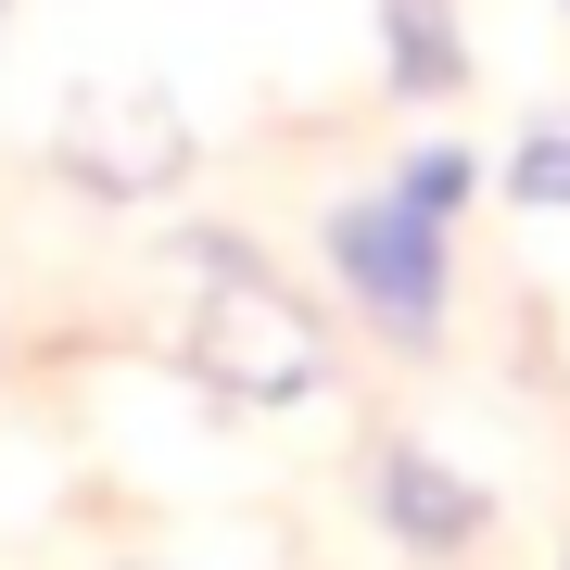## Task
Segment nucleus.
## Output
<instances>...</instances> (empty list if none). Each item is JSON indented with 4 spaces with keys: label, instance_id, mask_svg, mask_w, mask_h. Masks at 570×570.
<instances>
[{
    "label": "nucleus",
    "instance_id": "8",
    "mask_svg": "<svg viewBox=\"0 0 570 570\" xmlns=\"http://www.w3.org/2000/svg\"><path fill=\"white\" fill-rule=\"evenodd\" d=\"M127 570H178V558H127Z\"/></svg>",
    "mask_w": 570,
    "mask_h": 570
},
{
    "label": "nucleus",
    "instance_id": "4",
    "mask_svg": "<svg viewBox=\"0 0 570 570\" xmlns=\"http://www.w3.org/2000/svg\"><path fill=\"white\" fill-rule=\"evenodd\" d=\"M367 508H381V532L406 558H469L494 532V494L469 482L456 456H431V444H381L367 456Z\"/></svg>",
    "mask_w": 570,
    "mask_h": 570
},
{
    "label": "nucleus",
    "instance_id": "6",
    "mask_svg": "<svg viewBox=\"0 0 570 570\" xmlns=\"http://www.w3.org/2000/svg\"><path fill=\"white\" fill-rule=\"evenodd\" d=\"M508 204H532V216H570V102H546L508 140Z\"/></svg>",
    "mask_w": 570,
    "mask_h": 570
},
{
    "label": "nucleus",
    "instance_id": "7",
    "mask_svg": "<svg viewBox=\"0 0 570 570\" xmlns=\"http://www.w3.org/2000/svg\"><path fill=\"white\" fill-rule=\"evenodd\" d=\"M469 190H482V165H469V153H456V140H419V153H406V165H393V204H419V216H431V228H444V216H456V204H469Z\"/></svg>",
    "mask_w": 570,
    "mask_h": 570
},
{
    "label": "nucleus",
    "instance_id": "5",
    "mask_svg": "<svg viewBox=\"0 0 570 570\" xmlns=\"http://www.w3.org/2000/svg\"><path fill=\"white\" fill-rule=\"evenodd\" d=\"M381 51H393V89H406V102H444V89H469L456 0H381Z\"/></svg>",
    "mask_w": 570,
    "mask_h": 570
},
{
    "label": "nucleus",
    "instance_id": "3",
    "mask_svg": "<svg viewBox=\"0 0 570 570\" xmlns=\"http://www.w3.org/2000/svg\"><path fill=\"white\" fill-rule=\"evenodd\" d=\"M330 266H343V292L393 330V343H431V330H444V228L419 204H393V190L330 204Z\"/></svg>",
    "mask_w": 570,
    "mask_h": 570
},
{
    "label": "nucleus",
    "instance_id": "2",
    "mask_svg": "<svg viewBox=\"0 0 570 570\" xmlns=\"http://www.w3.org/2000/svg\"><path fill=\"white\" fill-rule=\"evenodd\" d=\"M51 165H63L77 190H102V204H153V190L190 178V115L165 102L153 77H89L77 102H63Z\"/></svg>",
    "mask_w": 570,
    "mask_h": 570
},
{
    "label": "nucleus",
    "instance_id": "1",
    "mask_svg": "<svg viewBox=\"0 0 570 570\" xmlns=\"http://www.w3.org/2000/svg\"><path fill=\"white\" fill-rule=\"evenodd\" d=\"M190 330H178V355H190V381L228 393V406H305V393L330 381V330L292 305L279 279L254 266V242H228V228H190Z\"/></svg>",
    "mask_w": 570,
    "mask_h": 570
}]
</instances>
